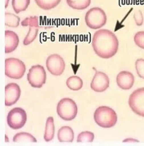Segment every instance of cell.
Instances as JSON below:
<instances>
[{"label": "cell", "instance_id": "cell-1", "mask_svg": "<svg viewBox=\"0 0 144 146\" xmlns=\"http://www.w3.org/2000/svg\"><path fill=\"white\" fill-rule=\"evenodd\" d=\"M92 46L98 56L102 58H110L117 53L119 41L112 31L107 29L99 30L94 34Z\"/></svg>", "mask_w": 144, "mask_h": 146}, {"label": "cell", "instance_id": "cell-2", "mask_svg": "<svg viewBox=\"0 0 144 146\" xmlns=\"http://www.w3.org/2000/svg\"><path fill=\"white\" fill-rule=\"evenodd\" d=\"M94 120L99 126L109 128L114 126L117 121V115L110 107L102 106L98 107L94 114Z\"/></svg>", "mask_w": 144, "mask_h": 146}, {"label": "cell", "instance_id": "cell-3", "mask_svg": "<svg viewBox=\"0 0 144 146\" xmlns=\"http://www.w3.org/2000/svg\"><path fill=\"white\" fill-rule=\"evenodd\" d=\"M107 17L104 11L98 7L90 9L85 16L87 25L92 29H100L106 23Z\"/></svg>", "mask_w": 144, "mask_h": 146}, {"label": "cell", "instance_id": "cell-4", "mask_svg": "<svg viewBox=\"0 0 144 146\" xmlns=\"http://www.w3.org/2000/svg\"><path fill=\"white\" fill-rule=\"evenodd\" d=\"M57 112L58 115L63 120L71 121L77 116V104L71 98H63L58 102Z\"/></svg>", "mask_w": 144, "mask_h": 146}, {"label": "cell", "instance_id": "cell-5", "mask_svg": "<svg viewBox=\"0 0 144 146\" xmlns=\"http://www.w3.org/2000/svg\"><path fill=\"white\" fill-rule=\"evenodd\" d=\"M25 65L19 59L9 58L5 60V74L9 78L19 79L24 76Z\"/></svg>", "mask_w": 144, "mask_h": 146}, {"label": "cell", "instance_id": "cell-6", "mask_svg": "<svg viewBox=\"0 0 144 146\" xmlns=\"http://www.w3.org/2000/svg\"><path fill=\"white\" fill-rule=\"evenodd\" d=\"M27 79L32 87L42 88L46 80V73L44 68L40 65L32 66L29 69Z\"/></svg>", "mask_w": 144, "mask_h": 146}, {"label": "cell", "instance_id": "cell-7", "mask_svg": "<svg viewBox=\"0 0 144 146\" xmlns=\"http://www.w3.org/2000/svg\"><path fill=\"white\" fill-rule=\"evenodd\" d=\"M27 120V114L22 108L16 107L12 109L7 116L8 126L13 129H19L24 126Z\"/></svg>", "mask_w": 144, "mask_h": 146}, {"label": "cell", "instance_id": "cell-8", "mask_svg": "<svg viewBox=\"0 0 144 146\" xmlns=\"http://www.w3.org/2000/svg\"><path fill=\"white\" fill-rule=\"evenodd\" d=\"M129 105L136 114L144 117V88H138L131 93L129 99Z\"/></svg>", "mask_w": 144, "mask_h": 146}, {"label": "cell", "instance_id": "cell-9", "mask_svg": "<svg viewBox=\"0 0 144 146\" xmlns=\"http://www.w3.org/2000/svg\"><path fill=\"white\" fill-rule=\"evenodd\" d=\"M46 65L48 71L54 76L62 74L65 68L63 59L58 54H53L48 56Z\"/></svg>", "mask_w": 144, "mask_h": 146}, {"label": "cell", "instance_id": "cell-10", "mask_svg": "<svg viewBox=\"0 0 144 146\" xmlns=\"http://www.w3.org/2000/svg\"><path fill=\"white\" fill-rule=\"evenodd\" d=\"M110 80L106 73L97 71L91 81V88L97 92H103L109 87Z\"/></svg>", "mask_w": 144, "mask_h": 146}, {"label": "cell", "instance_id": "cell-11", "mask_svg": "<svg viewBox=\"0 0 144 146\" xmlns=\"http://www.w3.org/2000/svg\"><path fill=\"white\" fill-rule=\"evenodd\" d=\"M21 91L18 85L10 83L5 87V105L10 106L16 104L20 96Z\"/></svg>", "mask_w": 144, "mask_h": 146}, {"label": "cell", "instance_id": "cell-12", "mask_svg": "<svg viewBox=\"0 0 144 146\" xmlns=\"http://www.w3.org/2000/svg\"><path fill=\"white\" fill-rule=\"evenodd\" d=\"M116 82L119 88L124 90H130L135 83V77L130 72L121 71L117 76Z\"/></svg>", "mask_w": 144, "mask_h": 146}, {"label": "cell", "instance_id": "cell-13", "mask_svg": "<svg viewBox=\"0 0 144 146\" xmlns=\"http://www.w3.org/2000/svg\"><path fill=\"white\" fill-rule=\"evenodd\" d=\"M5 53L9 54L14 51L19 44V37L18 35L13 31L6 30L5 31Z\"/></svg>", "mask_w": 144, "mask_h": 146}, {"label": "cell", "instance_id": "cell-14", "mask_svg": "<svg viewBox=\"0 0 144 146\" xmlns=\"http://www.w3.org/2000/svg\"><path fill=\"white\" fill-rule=\"evenodd\" d=\"M74 138V131L70 127L63 126L58 131V139L60 142H72Z\"/></svg>", "mask_w": 144, "mask_h": 146}, {"label": "cell", "instance_id": "cell-15", "mask_svg": "<svg viewBox=\"0 0 144 146\" xmlns=\"http://www.w3.org/2000/svg\"><path fill=\"white\" fill-rule=\"evenodd\" d=\"M55 127L54 123V119L52 117H48L47 119L45 126V131L44 138L46 142L51 141L54 136Z\"/></svg>", "mask_w": 144, "mask_h": 146}, {"label": "cell", "instance_id": "cell-16", "mask_svg": "<svg viewBox=\"0 0 144 146\" xmlns=\"http://www.w3.org/2000/svg\"><path fill=\"white\" fill-rule=\"evenodd\" d=\"M68 5L76 10H83L91 3V0H66Z\"/></svg>", "mask_w": 144, "mask_h": 146}, {"label": "cell", "instance_id": "cell-17", "mask_svg": "<svg viewBox=\"0 0 144 146\" xmlns=\"http://www.w3.org/2000/svg\"><path fill=\"white\" fill-rule=\"evenodd\" d=\"M68 88L73 91H78L83 86V81L78 76H73L68 78L66 81Z\"/></svg>", "mask_w": 144, "mask_h": 146}, {"label": "cell", "instance_id": "cell-18", "mask_svg": "<svg viewBox=\"0 0 144 146\" xmlns=\"http://www.w3.org/2000/svg\"><path fill=\"white\" fill-rule=\"evenodd\" d=\"M39 8L43 10L52 9L59 4L61 0H34Z\"/></svg>", "mask_w": 144, "mask_h": 146}, {"label": "cell", "instance_id": "cell-19", "mask_svg": "<svg viewBox=\"0 0 144 146\" xmlns=\"http://www.w3.org/2000/svg\"><path fill=\"white\" fill-rule=\"evenodd\" d=\"M30 3V0H12V6L16 14L26 10Z\"/></svg>", "mask_w": 144, "mask_h": 146}, {"label": "cell", "instance_id": "cell-20", "mask_svg": "<svg viewBox=\"0 0 144 146\" xmlns=\"http://www.w3.org/2000/svg\"><path fill=\"white\" fill-rule=\"evenodd\" d=\"M13 141L14 142H37L36 138L31 134L26 132H20L17 133L13 137Z\"/></svg>", "mask_w": 144, "mask_h": 146}, {"label": "cell", "instance_id": "cell-21", "mask_svg": "<svg viewBox=\"0 0 144 146\" xmlns=\"http://www.w3.org/2000/svg\"><path fill=\"white\" fill-rule=\"evenodd\" d=\"M5 25L12 28H17L19 26L20 19L18 16L9 13H5Z\"/></svg>", "mask_w": 144, "mask_h": 146}, {"label": "cell", "instance_id": "cell-22", "mask_svg": "<svg viewBox=\"0 0 144 146\" xmlns=\"http://www.w3.org/2000/svg\"><path fill=\"white\" fill-rule=\"evenodd\" d=\"M38 31L39 27H30L28 34L25 37L23 41V44L24 45H28L34 42L37 36Z\"/></svg>", "mask_w": 144, "mask_h": 146}, {"label": "cell", "instance_id": "cell-23", "mask_svg": "<svg viewBox=\"0 0 144 146\" xmlns=\"http://www.w3.org/2000/svg\"><path fill=\"white\" fill-rule=\"evenodd\" d=\"M94 139V134L89 131H82L80 133L77 138V142H92Z\"/></svg>", "mask_w": 144, "mask_h": 146}, {"label": "cell", "instance_id": "cell-24", "mask_svg": "<svg viewBox=\"0 0 144 146\" xmlns=\"http://www.w3.org/2000/svg\"><path fill=\"white\" fill-rule=\"evenodd\" d=\"M21 25L23 27H37L39 26V19L38 16H30L26 17L22 22Z\"/></svg>", "mask_w": 144, "mask_h": 146}, {"label": "cell", "instance_id": "cell-25", "mask_svg": "<svg viewBox=\"0 0 144 146\" xmlns=\"http://www.w3.org/2000/svg\"><path fill=\"white\" fill-rule=\"evenodd\" d=\"M135 67L139 77L144 79V59H138L135 62Z\"/></svg>", "mask_w": 144, "mask_h": 146}, {"label": "cell", "instance_id": "cell-26", "mask_svg": "<svg viewBox=\"0 0 144 146\" xmlns=\"http://www.w3.org/2000/svg\"><path fill=\"white\" fill-rule=\"evenodd\" d=\"M134 41L135 44L140 48L144 49V31H139L135 34Z\"/></svg>", "mask_w": 144, "mask_h": 146}, {"label": "cell", "instance_id": "cell-27", "mask_svg": "<svg viewBox=\"0 0 144 146\" xmlns=\"http://www.w3.org/2000/svg\"><path fill=\"white\" fill-rule=\"evenodd\" d=\"M133 19L137 25L141 26L143 24L144 17L141 10H138L135 12L133 14Z\"/></svg>", "mask_w": 144, "mask_h": 146}, {"label": "cell", "instance_id": "cell-28", "mask_svg": "<svg viewBox=\"0 0 144 146\" xmlns=\"http://www.w3.org/2000/svg\"><path fill=\"white\" fill-rule=\"evenodd\" d=\"M136 141H137V140H135V139H132V138H129V139H125L124 140L123 142H136Z\"/></svg>", "mask_w": 144, "mask_h": 146}]
</instances>
